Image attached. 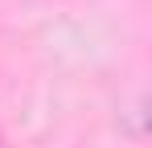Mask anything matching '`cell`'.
I'll list each match as a JSON object with an SVG mask.
<instances>
[]
</instances>
